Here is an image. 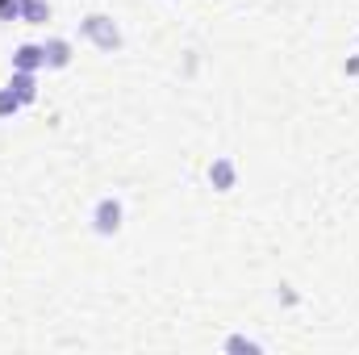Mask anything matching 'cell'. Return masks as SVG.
I'll list each match as a JSON object with an SVG mask.
<instances>
[{
    "instance_id": "cell-1",
    "label": "cell",
    "mask_w": 359,
    "mask_h": 355,
    "mask_svg": "<svg viewBox=\"0 0 359 355\" xmlns=\"http://www.w3.org/2000/svg\"><path fill=\"white\" fill-rule=\"evenodd\" d=\"M80 38L92 42L96 51H104V55H113V51H121V25L109 17V13H88L84 21H80Z\"/></svg>"
},
{
    "instance_id": "cell-9",
    "label": "cell",
    "mask_w": 359,
    "mask_h": 355,
    "mask_svg": "<svg viewBox=\"0 0 359 355\" xmlns=\"http://www.w3.org/2000/svg\"><path fill=\"white\" fill-rule=\"evenodd\" d=\"M226 351H264V343H255V339H247V335H230V339H226Z\"/></svg>"
},
{
    "instance_id": "cell-8",
    "label": "cell",
    "mask_w": 359,
    "mask_h": 355,
    "mask_svg": "<svg viewBox=\"0 0 359 355\" xmlns=\"http://www.w3.org/2000/svg\"><path fill=\"white\" fill-rule=\"evenodd\" d=\"M17 113H21V96L4 84V88H0V121H8V117H17Z\"/></svg>"
},
{
    "instance_id": "cell-10",
    "label": "cell",
    "mask_w": 359,
    "mask_h": 355,
    "mask_svg": "<svg viewBox=\"0 0 359 355\" xmlns=\"http://www.w3.org/2000/svg\"><path fill=\"white\" fill-rule=\"evenodd\" d=\"M0 21H21V0H0Z\"/></svg>"
},
{
    "instance_id": "cell-11",
    "label": "cell",
    "mask_w": 359,
    "mask_h": 355,
    "mask_svg": "<svg viewBox=\"0 0 359 355\" xmlns=\"http://www.w3.org/2000/svg\"><path fill=\"white\" fill-rule=\"evenodd\" d=\"M343 72H347V76H359V51L347 59V63H343Z\"/></svg>"
},
{
    "instance_id": "cell-2",
    "label": "cell",
    "mask_w": 359,
    "mask_h": 355,
    "mask_svg": "<svg viewBox=\"0 0 359 355\" xmlns=\"http://www.w3.org/2000/svg\"><path fill=\"white\" fill-rule=\"evenodd\" d=\"M121 222H126V205H121L117 196H100L96 209H92V230H96L100 239H113V234L121 230Z\"/></svg>"
},
{
    "instance_id": "cell-4",
    "label": "cell",
    "mask_w": 359,
    "mask_h": 355,
    "mask_svg": "<svg viewBox=\"0 0 359 355\" xmlns=\"http://www.w3.org/2000/svg\"><path fill=\"white\" fill-rule=\"evenodd\" d=\"M209 184H213L217 192H230V188L238 184V163H234L230 155H217V159L209 163Z\"/></svg>"
},
{
    "instance_id": "cell-5",
    "label": "cell",
    "mask_w": 359,
    "mask_h": 355,
    "mask_svg": "<svg viewBox=\"0 0 359 355\" xmlns=\"http://www.w3.org/2000/svg\"><path fill=\"white\" fill-rule=\"evenodd\" d=\"M42 51H46V72H63V67H72V42H67V38H46Z\"/></svg>"
},
{
    "instance_id": "cell-3",
    "label": "cell",
    "mask_w": 359,
    "mask_h": 355,
    "mask_svg": "<svg viewBox=\"0 0 359 355\" xmlns=\"http://www.w3.org/2000/svg\"><path fill=\"white\" fill-rule=\"evenodd\" d=\"M13 72H46V51L42 42H21L13 51Z\"/></svg>"
},
{
    "instance_id": "cell-6",
    "label": "cell",
    "mask_w": 359,
    "mask_h": 355,
    "mask_svg": "<svg viewBox=\"0 0 359 355\" xmlns=\"http://www.w3.org/2000/svg\"><path fill=\"white\" fill-rule=\"evenodd\" d=\"M8 88L21 96V105H34L38 100V72H13L8 76Z\"/></svg>"
},
{
    "instance_id": "cell-7",
    "label": "cell",
    "mask_w": 359,
    "mask_h": 355,
    "mask_svg": "<svg viewBox=\"0 0 359 355\" xmlns=\"http://www.w3.org/2000/svg\"><path fill=\"white\" fill-rule=\"evenodd\" d=\"M21 21L25 25H46L50 21V0H21Z\"/></svg>"
}]
</instances>
